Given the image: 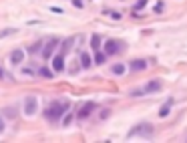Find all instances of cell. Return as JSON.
Returning <instances> with one entry per match:
<instances>
[{
    "label": "cell",
    "mask_w": 187,
    "mask_h": 143,
    "mask_svg": "<svg viewBox=\"0 0 187 143\" xmlns=\"http://www.w3.org/2000/svg\"><path fill=\"white\" fill-rule=\"evenodd\" d=\"M129 67H131V71H135V73H137V71H143V69L147 67V62H145V61H141V58H139V61L135 58V61H131V62H129Z\"/></svg>",
    "instance_id": "cell-10"
},
{
    "label": "cell",
    "mask_w": 187,
    "mask_h": 143,
    "mask_svg": "<svg viewBox=\"0 0 187 143\" xmlns=\"http://www.w3.org/2000/svg\"><path fill=\"white\" fill-rule=\"evenodd\" d=\"M91 47L95 48V51H99V47H101V38L97 36V34H95V36L91 38Z\"/></svg>",
    "instance_id": "cell-16"
},
{
    "label": "cell",
    "mask_w": 187,
    "mask_h": 143,
    "mask_svg": "<svg viewBox=\"0 0 187 143\" xmlns=\"http://www.w3.org/2000/svg\"><path fill=\"white\" fill-rule=\"evenodd\" d=\"M2 131H4V119L0 117V133H2Z\"/></svg>",
    "instance_id": "cell-23"
},
{
    "label": "cell",
    "mask_w": 187,
    "mask_h": 143,
    "mask_svg": "<svg viewBox=\"0 0 187 143\" xmlns=\"http://www.w3.org/2000/svg\"><path fill=\"white\" fill-rule=\"evenodd\" d=\"M155 12H157V14H159V12H163V4H161V2L155 4Z\"/></svg>",
    "instance_id": "cell-21"
},
{
    "label": "cell",
    "mask_w": 187,
    "mask_h": 143,
    "mask_svg": "<svg viewBox=\"0 0 187 143\" xmlns=\"http://www.w3.org/2000/svg\"><path fill=\"white\" fill-rule=\"evenodd\" d=\"M72 47V38H68V40H67V43H64V44H62V55H64V53H67V51H68V48H71Z\"/></svg>",
    "instance_id": "cell-18"
},
{
    "label": "cell",
    "mask_w": 187,
    "mask_h": 143,
    "mask_svg": "<svg viewBox=\"0 0 187 143\" xmlns=\"http://www.w3.org/2000/svg\"><path fill=\"white\" fill-rule=\"evenodd\" d=\"M2 77H4V71H2V69H0V79H2Z\"/></svg>",
    "instance_id": "cell-25"
},
{
    "label": "cell",
    "mask_w": 187,
    "mask_h": 143,
    "mask_svg": "<svg viewBox=\"0 0 187 143\" xmlns=\"http://www.w3.org/2000/svg\"><path fill=\"white\" fill-rule=\"evenodd\" d=\"M72 4L77 6V8H82V0H72Z\"/></svg>",
    "instance_id": "cell-22"
},
{
    "label": "cell",
    "mask_w": 187,
    "mask_h": 143,
    "mask_svg": "<svg viewBox=\"0 0 187 143\" xmlns=\"http://www.w3.org/2000/svg\"><path fill=\"white\" fill-rule=\"evenodd\" d=\"M68 107H71V105H68L67 101H54V103H50L48 109L44 111V117H46L48 121H58V119H61V115L68 111Z\"/></svg>",
    "instance_id": "cell-1"
},
{
    "label": "cell",
    "mask_w": 187,
    "mask_h": 143,
    "mask_svg": "<svg viewBox=\"0 0 187 143\" xmlns=\"http://www.w3.org/2000/svg\"><path fill=\"white\" fill-rule=\"evenodd\" d=\"M40 48H42V43L38 40V43H34V44H30V47H28V53H30V55H34V53H38Z\"/></svg>",
    "instance_id": "cell-13"
},
{
    "label": "cell",
    "mask_w": 187,
    "mask_h": 143,
    "mask_svg": "<svg viewBox=\"0 0 187 143\" xmlns=\"http://www.w3.org/2000/svg\"><path fill=\"white\" fill-rule=\"evenodd\" d=\"M53 69H54L57 73L64 69V55H57V57L53 58Z\"/></svg>",
    "instance_id": "cell-9"
},
{
    "label": "cell",
    "mask_w": 187,
    "mask_h": 143,
    "mask_svg": "<svg viewBox=\"0 0 187 143\" xmlns=\"http://www.w3.org/2000/svg\"><path fill=\"white\" fill-rule=\"evenodd\" d=\"M40 77H42V79H53V75H54V73L53 71H48V69L46 67H44V69H40Z\"/></svg>",
    "instance_id": "cell-15"
},
{
    "label": "cell",
    "mask_w": 187,
    "mask_h": 143,
    "mask_svg": "<svg viewBox=\"0 0 187 143\" xmlns=\"http://www.w3.org/2000/svg\"><path fill=\"white\" fill-rule=\"evenodd\" d=\"M10 61H12V65H20V62L24 61V51H22V48H16V51H12V55H10Z\"/></svg>",
    "instance_id": "cell-8"
},
{
    "label": "cell",
    "mask_w": 187,
    "mask_h": 143,
    "mask_svg": "<svg viewBox=\"0 0 187 143\" xmlns=\"http://www.w3.org/2000/svg\"><path fill=\"white\" fill-rule=\"evenodd\" d=\"M36 109H38V101L34 99V97H28V99L24 101V113L28 115V117L36 113Z\"/></svg>",
    "instance_id": "cell-3"
},
{
    "label": "cell",
    "mask_w": 187,
    "mask_h": 143,
    "mask_svg": "<svg viewBox=\"0 0 187 143\" xmlns=\"http://www.w3.org/2000/svg\"><path fill=\"white\" fill-rule=\"evenodd\" d=\"M93 111H95V103H86V105H82V109L79 111L77 117H79V119H86V117H89Z\"/></svg>",
    "instance_id": "cell-6"
},
{
    "label": "cell",
    "mask_w": 187,
    "mask_h": 143,
    "mask_svg": "<svg viewBox=\"0 0 187 143\" xmlns=\"http://www.w3.org/2000/svg\"><path fill=\"white\" fill-rule=\"evenodd\" d=\"M147 4V0H139L137 4H135V10H139V8H143V6Z\"/></svg>",
    "instance_id": "cell-20"
},
{
    "label": "cell",
    "mask_w": 187,
    "mask_h": 143,
    "mask_svg": "<svg viewBox=\"0 0 187 143\" xmlns=\"http://www.w3.org/2000/svg\"><path fill=\"white\" fill-rule=\"evenodd\" d=\"M169 111H171V101H167V103H165V105L159 109V117H167Z\"/></svg>",
    "instance_id": "cell-11"
},
{
    "label": "cell",
    "mask_w": 187,
    "mask_h": 143,
    "mask_svg": "<svg viewBox=\"0 0 187 143\" xmlns=\"http://www.w3.org/2000/svg\"><path fill=\"white\" fill-rule=\"evenodd\" d=\"M121 51V43L119 40H107L105 43V53L107 55H117Z\"/></svg>",
    "instance_id": "cell-5"
},
{
    "label": "cell",
    "mask_w": 187,
    "mask_h": 143,
    "mask_svg": "<svg viewBox=\"0 0 187 143\" xmlns=\"http://www.w3.org/2000/svg\"><path fill=\"white\" fill-rule=\"evenodd\" d=\"M161 87H163V83L159 81V79H155V81L147 83V87H145V93H157V91H161Z\"/></svg>",
    "instance_id": "cell-7"
},
{
    "label": "cell",
    "mask_w": 187,
    "mask_h": 143,
    "mask_svg": "<svg viewBox=\"0 0 187 143\" xmlns=\"http://www.w3.org/2000/svg\"><path fill=\"white\" fill-rule=\"evenodd\" d=\"M105 61H107V53H97L95 55V62L97 65H103Z\"/></svg>",
    "instance_id": "cell-14"
},
{
    "label": "cell",
    "mask_w": 187,
    "mask_h": 143,
    "mask_svg": "<svg viewBox=\"0 0 187 143\" xmlns=\"http://www.w3.org/2000/svg\"><path fill=\"white\" fill-rule=\"evenodd\" d=\"M57 47H58V40H57V38H50V40L42 47V58H50V57H53V51Z\"/></svg>",
    "instance_id": "cell-4"
},
{
    "label": "cell",
    "mask_w": 187,
    "mask_h": 143,
    "mask_svg": "<svg viewBox=\"0 0 187 143\" xmlns=\"http://www.w3.org/2000/svg\"><path fill=\"white\" fill-rule=\"evenodd\" d=\"M12 32H14V28H6V30H2V32H0V38L8 36V34H12Z\"/></svg>",
    "instance_id": "cell-19"
},
{
    "label": "cell",
    "mask_w": 187,
    "mask_h": 143,
    "mask_svg": "<svg viewBox=\"0 0 187 143\" xmlns=\"http://www.w3.org/2000/svg\"><path fill=\"white\" fill-rule=\"evenodd\" d=\"M111 71L115 73V75H123V73H125V65H113Z\"/></svg>",
    "instance_id": "cell-17"
},
{
    "label": "cell",
    "mask_w": 187,
    "mask_h": 143,
    "mask_svg": "<svg viewBox=\"0 0 187 143\" xmlns=\"http://www.w3.org/2000/svg\"><path fill=\"white\" fill-rule=\"evenodd\" d=\"M91 57H89V55H86V53H82L81 55V65H82V67H85V69H89V67H91Z\"/></svg>",
    "instance_id": "cell-12"
},
{
    "label": "cell",
    "mask_w": 187,
    "mask_h": 143,
    "mask_svg": "<svg viewBox=\"0 0 187 143\" xmlns=\"http://www.w3.org/2000/svg\"><path fill=\"white\" fill-rule=\"evenodd\" d=\"M72 121V115H67V119H64V125H68Z\"/></svg>",
    "instance_id": "cell-24"
},
{
    "label": "cell",
    "mask_w": 187,
    "mask_h": 143,
    "mask_svg": "<svg viewBox=\"0 0 187 143\" xmlns=\"http://www.w3.org/2000/svg\"><path fill=\"white\" fill-rule=\"evenodd\" d=\"M153 131H155L153 125H151V123H145V121H143V123L135 125V127L131 129V131H129V137H135V135H137V137H147V139H149L151 135H153Z\"/></svg>",
    "instance_id": "cell-2"
}]
</instances>
